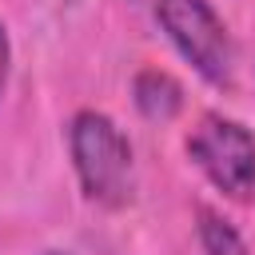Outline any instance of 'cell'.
Masks as SVG:
<instances>
[{
	"label": "cell",
	"instance_id": "6da1fadb",
	"mask_svg": "<svg viewBox=\"0 0 255 255\" xmlns=\"http://www.w3.org/2000/svg\"><path fill=\"white\" fill-rule=\"evenodd\" d=\"M72 163L92 203L124 207L131 199V147L104 112H76L68 128Z\"/></svg>",
	"mask_w": 255,
	"mask_h": 255
},
{
	"label": "cell",
	"instance_id": "7a4b0ae2",
	"mask_svg": "<svg viewBox=\"0 0 255 255\" xmlns=\"http://www.w3.org/2000/svg\"><path fill=\"white\" fill-rule=\"evenodd\" d=\"M187 155L231 199L255 195V135L227 116H203L187 135Z\"/></svg>",
	"mask_w": 255,
	"mask_h": 255
},
{
	"label": "cell",
	"instance_id": "3957f363",
	"mask_svg": "<svg viewBox=\"0 0 255 255\" xmlns=\"http://www.w3.org/2000/svg\"><path fill=\"white\" fill-rule=\"evenodd\" d=\"M155 16L179 56L211 84L231 80V40L207 0H155Z\"/></svg>",
	"mask_w": 255,
	"mask_h": 255
},
{
	"label": "cell",
	"instance_id": "277c9868",
	"mask_svg": "<svg viewBox=\"0 0 255 255\" xmlns=\"http://www.w3.org/2000/svg\"><path fill=\"white\" fill-rule=\"evenodd\" d=\"M131 100H135V108L147 116V120H171V116H179V108H183V88L167 76V72H159V68H143L135 80H131Z\"/></svg>",
	"mask_w": 255,
	"mask_h": 255
},
{
	"label": "cell",
	"instance_id": "5b68a950",
	"mask_svg": "<svg viewBox=\"0 0 255 255\" xmlns=\"http://www.w3.org/2000/svg\"><path fill=\"white\" fill-rule=\"evenodd\" d=\"M199 243L207 255H247L243 235L227 219H219L211 207H199Z\"/></svg>",
	"mask_w": 255,
	"mask_h": 255
},
{
	"label": "cell",
	"instance_id": "8992f818",
	"mask_svg": "<svg viewBox=\"0 0 255 255\" xmlns=\"http://www.w3.org/2000/svg\"><path fill=\"white\" fill-rule=\"evenodd\" d=\"M4 80H8V32L0 24V92H4Z\"/></svg>",
	"mask_w": 255,
	"mask_h": 255
},
{
	"label": "cell",
	"instance_id": "52a82bcc",
	"mask_svg": "<svg viewBox=\"0 0 255 255\" xmlns=\"http://www.w3.org/2000/svg\"><path fill=\"white\" fill-rule=\"evenodd\" d=\"M44 255H60V251H44Z\"/></svg>",
	"mask_w": 255,
	"mask_h": 255
}]
</instances>
